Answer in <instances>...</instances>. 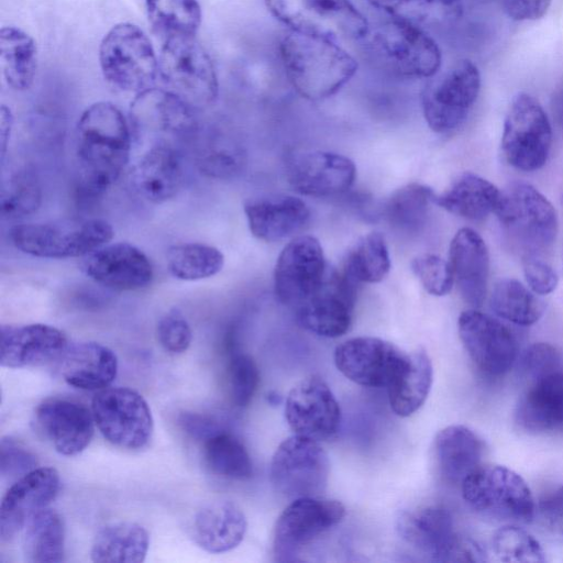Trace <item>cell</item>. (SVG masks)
<instances>
[{"label": "cell", "mask_w": 563, "mask_h": 563, "mask_svg": "<svg viewBox=\"0 0 563 563\" xmlns=\"http://www.w3.org/2000/svg\"><path fill=\"white\" fill-rule=\"evenodd\" d=\"M515 420L529 433H563V371L531 380L518 401Z\"/></svg>", "instance_id": "f1b7e54d"}, {"label": "cell", "mask_w": 563, "mask_h": 563, "mask_svg": "<svg viewBox=\"0 0 563 563\" xmlns=\"http://www.w3.org/2000/svg\"><path fill=\"white\" fill-rule=\"evenodd\" d=\"M36 455L22 442L4 437L0 443V473L2 478L19 479L37 467Z\"/></svg>", "instance_id": "f5cc1de1"}, {"label": "cell", "mask_w": 563, "mask_h": 563, "mask_svg": "<svg viewBox=\"0 0 563 563\" xmlns=\"http://www.w3.org/2000/svg\"><path fill=\"white\" fill-rule=\"evenodd\" d=\"M285 418L295 434L321 441L339 431L341 409L329 385L321 377L312 375L302 378L289 390Z\"/></svg>", "instance_id": "ffe728a7"}, {"label": "cell", "mask_w": 563, "mask_h": 563, "mask_svg": "<svg viewBox=\"0 0 563 563\" xmlns=\"http://www.w3.org/2000/svg\"><path fill=\"white\" fill-rule=\"evenodd\" d=\"M35 427L59 454L71 456L82 452L95 431L92 411L67 398H47L35 409Z\"/></svg>", "instance_id": "603a6c76"}, {"label": "cell", "mask_w": 563, "mask_h": 563, "mask_svg": "<svg viewBox=\"0 0 563 563\" xmlns=\"http://www.w3.org/2000/svg\"><path fill=\"white\" fill-rule=\"evenodd\" d=\"M522 263L526 282L536 295H548L556 288L558 275L543 257H526Z\"/></svg>", "instance_id": "11a10c76"}, {"label": "cell", "mask_w": 563, "mask_h": 563, "mask_svg": "<svg viewBox=\"0 0 563 563\" xmlns=\"http://www.w3.org/2000/svg\"><path fill=\"white\" fill-rule=\"evenodd\" d=\"M390 269V257L384 236L372 232L363 236L347 253L342 271L355 284L383 280Z\"/></svg>", "instance_id": "ee69618b"}, {"label": "cell", "mask_w": 563, "mask_h": 563, "mask_svg": "<svg viewBox=\"0 0 563 563\" xmlns=\"http://www.w3.org/2000/svg\"><path fill=\"white\" fill-rule=\"evenodd\" d=\"M278 49L288 81L310 101L334 96L357 71L355 58L336 42L289 31Z\"/></svg>", "instance_id": "7a4b0ae2"}, {"label": "cell", "mask_w": 563, "mask_h": 563, "mask_svg": "<svg viewBox=\"0 0 563 563\" xmlns=\"http://www.w3.org/2000/svg\"><path fill=\"white\" fill-rule=\"evenodd\" d=\"M131 126L120 109L99 101L80 115L76 129V174L80 192L103 195L120 178L131 153Z\"/></svg>", "instance_id": "6da1fadb"}, {"label": "cell", "mask_w": 563, "mask_h": 563, "mask_svg": "<svg viewBox=\"0 0 563 563\" xmlns=\"http://www.w3.org/2000/svg\"><path fill=\"white\" fill-rule=\"evenodd\" d=\"M286 175L301 195L330 197L349 190L356 178V167L349 157L327 151H305L291 156Z\"/></svg>", "instance_id": "44dd1931"}, {"label": "cell", "mask_w": 563, "mask_h": 563, "mask_svg": "<svg viewBox=\"0 0 563 563\" xmlns=\"http://www.w3.org/2000/svg\"><path fill=\"white\" fill-rule=\"evenodd\" d=\"M489 303L498 317L522 327L538 322L544 311L536 294L514 278H504L495 284Z\"/></svg>", "instance_id": "b9f144b4"}, {"label": "cell", "mask_w": 563, "mask_h": 563, "mask_svg": "<svg viewBox=\"0 0 563 563\" xmlns=\"http://www.w3.org/2000/svg\"><path fill=\"white\" fill-rule=\"evenodd\" d=\"M327 273L320 242L312 235H298L280 252L274 272V288L279 301L298 307L312 295Z\"/></svg>", "instance_id": "e0dca14e"}, {"label": "cell", "mask_w": 563, "mask_h": 563, "mask_svg": "<svg viewBox=\"0 0 563 563\" xmlns=\"http://www.w3.org/2000/svg\"><path fill=\"white\" fill-rule=\"evenodd\" d=\"M178 421L188 435L201 442L225 429L213 417L197 412H183Z\"/></svg>", "instance_id": "9f6ffc18"}, {"label": "cell", "mask_w": 563, "mask_h": 563, "mask_svg": "<svg viewBox=\"0 0 563 563\" xmlns=\"http://www.w3.org/2000/svg\"><path fill=\"white\" fill-rule=\"evenodd\" d=\"M344 506L334 499L301 497L294 499L278 517L273 538L277 562L299 560L302 549L344 517Z\"/></svg>", "instance_id": "9a60e30c"}, {"label": "cell", "mask_w": 563, "mask_h": 563, "mask_svg": "<svg viewBox=\"0 0 563 563\" xmlns=\"http://www.w3.org/2000/svg\"><path fill=\"white\" fill-rule=\"evenodd\" d=\"M0 66L4 80L12 89H29L37 71L34 40L19 27L3 26L0 30Z\"/></svg>", "instance_id": "74e56055"}, {"label": "cell", "mask_w": 563, "mask_h": 563, "mask_svg": "<svg viewBox=\"0 0 563 563\" xmlns=\"http://www.w3.org/2000/svg\"><path fill=\"white\" fill-rule=\"evenodd\" d=\"M158 73L166 89L194 110L207 108L217 100V73L209 54L196 37L163 42Z\"/></svg>", "instance_id": "9c48e42d"}, {"label": "cell", "mask_w": 563, "mask_h": 563, "mask_svg": "<svg viewBox=\"0 0 563 563\" xmlns=\"http://www.w3.org/2000/svg\"><path fill=\"white\" fill-rule=\"evenodd\" d=\"M202 453L206 465L216 475L245 481L253 474V464L246 448L227 429L203 441Z\"/></svg>", "instance_id": "7bdbcfd3"}, {"label": "cell", "mask_w": 563, "mask_h": 563, "mask_svg": "<svg viewBox=\"0 0 563 563\" xmlns=\"http://www.w3.org/2000/svg\"><path fill=\"white\" fill-rule=\"evenodd\" d=\"M166 261L167 268L175 278L192 282L212 277L221 272L224 255L212 245L190 242L170 246Z\"/></svg>", "instance_id": "f6af8a7d"}, {"label": "cell", "mask_w": 563, "mask_h": 563, "mask_svg": "<svg viewBox=\"0 0 563 563\" xmlns=\"http://www.w3.org/2000/svg\"><path fill=\"white\" fill-rule=\"evenodd\" d=\"M493 553L503 562H544L545 553L540 542L515 523H507L495 531L490 540Z\"/></svg>", "instance_id": "c3c4849f"}, {"label": "cell", "mask_w": 563, "mask_h": 563, "mask_svg": "<svg viewBox=\"0 0 563 563\" xmlns=\"http://www.w3.org/2000/svg\"><path fill=\"white\" fill-rule=\"evenodd\" d=\"M485 445L470 428L462 424L440 430L433 442L437 470L449 484H460L483 461Z\"/></svg>", "instance_id": "4dcf8cb0"}, {"label": "cell", "mask_w": 563, "mask_h": 563, "mask_svg": "<svg viewBox=\"0 0 563 563\" xmlns=\"http://www.w3.org/2000/svg\"><path fill=\"white\" fill-rule=\"evenodd\" d=\"M541 512L547 523L563 534V485L542 501Z\"/></svg>", "instance_id": "680465c9"}, {"label": "cell", "mask_w": 563, "mask_h": 563, "mask_svg": "<svg viewBox=\"0 0 563 563\" xmlns=\"http://www.w3.org/2000/svg\"><path fill=\"white\" fill-rule=\"evenodd\" d=\"M435 194L422 184L411 183L396 190L387 200L384 217L388 224L402 233H417L426 224Z\"/></svg>", "instance_id": "ab89813d"}, {"label": "cell", "mask_w": 563, "mask_h": 563, "mask_svg": "<svg viewBox=\"0 0 563 563\" xmlns=\"http://www.w3.org/2000/svg\"><path fill=\"white\" fill-rule=\"evenodd\" d=\"M64 380L79 389L107 388L117 377L118 358L108 346L98 342H80L68 346L62 356Z\"/></svg>", "instance_id": "d6a6232c"}, {"label": "cell", "mask_w": 563, "mask_h": 563, "mask_svg": "<svg viewBox=\"0 0 563 563\" xmlns=\"http://www.w3.org/2000/svg\"><path fill=\"white\" fill-rule=\"evenodd\" d=\"M408 354L386 340L357 336L334 350L336 368L353 383L365 387H386L406 364Z\"/></svg>", "instance_id": "ac0fdd59"}, {"label": "cell", "mask_w": 563, "mask_h": 563, "mask_svg": "<svg viewBox=\"0 0 563 563\" xmlns=\"http://www.w3.org/2000/svg\"><path fill=\"white\" fill-rule=\"evenodd\" d=\"M150 547L146 529L130 521L102 527L93 538L90 558L96 563H140Z\"/></svg>", "instance_id": "d590c367"}, {"label": "cell", "mask_w": 563, "mask_h": 563, "mask_svg": "<svg viewBox=\"0 0 563 563\" xmlns=\"http://www.w3.org/2000/svg\"><path fill=\"white\" fill-rule=\"evenodd\" d=\"M42 203V189L35 175L26 169L18 170L2 184L1 214L18 220L36 212Z\"/></svg>", "instance_id": "7dc6e473"}, {"label": "cell", "mask_w": 563, "mask_h": 563, "mask_svg": "<svg viewBox=\"0 0 563 563\" xmlns=\"http://www.w3.org/2000/svg\"><path fill=\"white\" fill-rule=\"evenodd\" d=\"M552 144V128L540 102L520 92L511 101L504 122L501 151L512 167L533 172L541 168Z\"/></svg>", "instance_id": "7c38bea8"}, {"label": "cell", "mask_w": 563, "mask_h": 563, "mask_svg": "<svg viewBox=\"0 0 563 563\" xmlns=\"http://www.w3.org/2000/svg\"><path fill=\"white\" fill-rule=\"evenodd\" d=\"M429 79L421 93L424 120L437 133L450 132L462 124L478 97L479 71L471 60L460 59Z\"/></svg>", "instance_id": "30bf717a"}, {"label": "cell", "mask_w": 563, "mask_h": 563, "mask_svg": "<svg viewBox=\"0 0 563 563\" xmlns=\"http://www.w3.org/2000/svg\"><path fill=\"white\" fill-rule=\"evenodd\" d=\"M371 43L395 73L408 78H431L442 63L438 43L423 27L391 19L377 26Z\"/></svg>", "instance_id": "5bb4252c"}, {"label": "cell", "mask_w": 563, "mask_h": 563, "mask_svg": "<svg viewBox=\"0 0 563 563\" xmlns=\"http://www.w3.org/2000/svg\"><path fill=\"white\" fill-rule=\"evenodd\" d=\"M432 379V363L426 350L409 353L406 364L386 388L391 410L400 417L415 413L424 404Z\"/></svg>", "instance_id": "e575fe53"}, {"label": "cell", "mask_w": 563, "mask_h": 563, "mask_svg": "<svg viewBox=\"0 0 563 563\" xmlns=\"http://www.w3.org/2000/svg\"><path fill=\"white\" fill-rule=\"evenodd\" d=\"M503 198L494 184L473 173H464L441 195L434 203L457 217L481 221L496 213Z\"/></svg>", "instance_id": "836d02e7"}, {"label": "cell", "mask_w": 563, "mask_h": 563, "mask_svg": "<svg viewBox=\"0 0 563 563\" xmlns=\"http://www.w3.org/2000/svg\"><path fill=\"white\" fill-rule=\"evenodd\" d=\"M561 355L551 344L538 342L528 347L522 357V368L530 380L560 369Z\"/></svg>", "instance_id": "db71d44e"}, {"label": "cell", "mask_w": 563, "mask_h": 563, "mask_svg": "<svg viewBox=\"0 0 563 563\" xmlns=\"http://www.w3.org/2000/svg\"><path fill=\"white\" fill-rule=\"evenodd\" d=\"M553 111L560 126L563 129V88L554 98Z\"/></svg>", "instance_id": "94428289"}, {"label": "cell", "mask_w": 563, "mask_h": 563, "mask_svg": "<svg viewBox=\"0 0 563 563\" xmlns=\"http://www.w3.org/2000/svg\"><path fill=\"white\" fill-rule=\"evenodd\" d=\"M68 347L65 333L48 324L2 325L0 364L9 368L42 366L62 358Z\"/></svg>", "instance_id": "484cf974"}, {"label": "cell", "mask_w": 563, "mask_h": 563, "mask_svg": "<svg viewBox=\"0 0 563 563\" xmlns=\"http://www.w3.org/2000/svg\"><path fill=\"white\" fill-rule=\"evenodd\" d=\"M95 423L112 445L139 451L153 435L151 409L141 394L128 387L103 388L91 402Z\"/></svg>", "instance_id": "8fae6325"}, {"label": "cell", "mask_w": 563, "mask_h": 563, "mask_svg": "<svg viewBox=\"0 0 563 563\" xmlns=\"http://www.w3.org/2000/svg\"><path fill=\"white\" fill-rule=\"evenodd\" d=\"M411 268L427 292L433 296L449 294L454 285L449 261L437 254L429 253L415 257Z\"/></svg>", "instance_id": "f907efd6"}, {"label": "cell", "mask_w": 563, "mask_h": 563, "mask_svg": "<svg viewBox=\"0 0 563 563\" xmlns=\"http://www.w3.org/2000/svg\"><path fill=\"white\" fill-rule=\"evenodd\" d=\"M23 554L31 563H58L65 559V526L62 516L48 507L35 512L25 523Z\"/></svg>", "instance_id": "8d00e7d4"}, {"label": "cell", "mask_w": 563, "mask_h": 563, "mask_svg": "<svg viewBox=\"0 0 563 563\" xmlns=\"http://www.w3.org/2000/svg\"><path fill=\"white\" fill-rule=\"evenodd\" d=\"M268 12L289 31L340 43L369 32L366 16L351 0H264Z\"/></svg>", "instance_id": "8992f818"}, {"label": "cell", "mask_w": 563, "mask_h": 563, "mask_svg": "<svg viewBox=\"0 0 563 563\" xmlns=\"http://www.w3.org/2000/svg\"><path fill=\"white\" fill-rule=\"evenodd\" d=\"M260 384V372L255 361L247 354H235L228 366V385L232 402L246 407Z\"/></svg>", "instance_id": "681fc988"}, {"label": "cell", "mask_w": 563, "mask_h": 563, "mask_svg": "<svg viewBox=\"0 0 563 563\" xmlns=\"http://www.w3.org/2000/svg\"><path fill=\"white\" fill-rule=\"evenodd\" d=\"M198 169L210 178L230 179L246 165V151L241 141L228 136H212L200 141L196 151Z\"/></svg>", "instance_id": "bcb514c9"}, {"label": "cell", "mask_w": 563, "mask_h": 563, "mask_svg": "<svg viewBox=\"0 0 563 563\" xmlns=\"http://www.w3.org/2000/svg\"><path fill=\"white\" fill-rule=\"evenodd\" d=\"M130 126L137 136H157L170 141L185 136L196 128L194 109L167 89L148 88L139 92L130 107Z\"/></svg>", "instance_id": "7402d4cb"}, {"label": "cell", "mask_w": 563, "mask_h": 563, "mask_svg": "<svg viewBox=\"0 0 563 563\" xmlns=\"http://www.w3.org/2000/svg\"><path fill=\"white\" fill-rule=\"evenodd\" d=\"M356 285L343 271H327L318 289L295 308L299 323L320 336L343 335L352 322Z\"/></svg>", "instance_id": "d6986e66"}, {"label": "cell", "mask_w": 563, "mask_h": 563, "mask_svg": "<svg viewBox=\"0 0 563 563\" xmlns=\"http://www.w3.org/2000/svg\"><path fill=\"white\" fill-rule=\"evenodd\" d=\"M13 126V115L8 107L4 104L0 109V145H1V162H3L10 135Z\"/></svg>", "instance_id": "91938a15"}, {"label": "cell", "mask_w": 563, "mask_h": 563, "mask_svg": "<svg viewBox=\"0 0 563 563\" xmlns=\"http://www.w3.org/2000/svg\"><path fill=\"white\" fill-rule=\"evenodd\" d=\"M84 271L97 284L117 291L143 289L154 277L147 255L128 242L108 243L88 254Z\"/></svg>", "instance_id": "cb8c5ba5"}, {"label": "cell", "mask_w": 563, "mask_h": 563, "mask_svg": "<svg viewBox=\"0 0 563 563\" xmlns=\"http://www.w3.org/2000/svg\"><path fill=\"white\" fill-rule=\"evenodd\" d=\"M59 474L54 467H36L8 488L0 506V538L9 542L23 530L26 521L46 508L57 496Z\"/></svg>", "instance_id": "d4e9b609"}, {"label": "cell", "mask_w": 563, "mask_h": 563, "mask_svg": "<svg viewBox=\"0 0 563 563\" xmlns=\"http://www.w3.org/2000/svg\"><path fill=\"white\" fill-rule=\"evenodd\" d=\"M396 529L407 543L437 562H482L485 551L473 539L456 531L452 514L441 505L404 510Z\"/></svg>", "instance_id": "ba28073f"}, {"label": "cell", "mask_w": 563, "mask_h": 563, "mask_svg": "<svg viewBox=\"0 0 563 563\" xmlns=\"http://www.w3.org/2000/svg\"><path fill=\"white\" fill-rule=\"evenodd\" d=\"M391 19L426 27L451 23L463 13L462 0H367Z\"/></svg>", "instance_id": "60d3db41"}, {"label": "cell", "mask_w": 563, "mask_h": 563, "mask_svg": "<svg viewBox=\"0 0 563 563\" xmlns=\"http://www.w3.org/2000/svg\"><path fill=\"white\" fill-rule=\"evenodd\" d=\"M552 0H501L507 15L516 21H536L549 10Z\"/></svg>", "instance_id": "6f0895ef"}, {"label": "cell", "mask_w": 563, "mask_h": 563, "mask_svg": "<svg viewBox=\"0 0 563 563\" xmlns=\"http://www.w3.org/2000/svg\"><path fill=\"white\" fill-rule=\"evenodd\" d=\"M511 246L526 257H542L556 239L558 216L552 203L533 186L514 183L503 191L495 213Z\"/></svg>", "instance_id": "3957f363"}, {"label": "cell", "mask_w": 563, "mask_h": 563, "mask_svg": "<svg viewBox=\"0 0 563 563\" xmlns=\"http://www.w3.org/2000/svg\"><path fill=\"white\" fill-rule=\"evenodd\" d=\"M449 264L463 300L471 308H479L486 297L489 275L485 241L471 228L460 229L450 244Z\"/></svg>", "instance_id": "83f0119b"}, {"label": "cell", "mask_w": 563, "mask_h": 563, "mask_svg": "<svg viewBox=\"0 0 563 563\" xmlns=\"http://www.w3.org/2000/svg\"><path fill=\"white\" fill-rule=\"evenodd\" d=\"M244 213L251 233L264 242H277L299 232L310 218V210L300 198L278 195L250 200Z\"/></svg>", "instance_id": "f546056e"}, {"label": "cell", "mask_w": 563, "mask_h": 563, "mask_svg": "<svg viewBox=\"0 0 563 563\" xmlns=\"http://www.w3.org/2000/svg\"><path fill=\"white\" fill-rule=\"evenodd\" d=\"M330 462L318 441L295 434L276 449L269 467L274 488L285 497L320 496L328 484Z\"/></svg>", "instance_id": "4fadbf2b"}, {"label": "cell", "mask_w": 563, "mask_h": 563, "mask_svg": "<svg viewBox=\"0 0 563 563\" xmlns=\"http://www.w3.org/2000/svg\"><path fill=\"white\" fill-rule=\"evenodd\" d=\"M247 528L243 510L233 501L219 500L202 507L192 522V538L205 551L223 553L236 548Z\"/></svg>", "instance_id": "1f68e13d"}, {"label": "cell", "mask_w": 563, "mask_h": 563, "mask_svg": "<svg viewBox=\"0 0 563 563\" xmlns=\"http://www.w3.org/2000/svg\"><path fill=\"white\" fill-rule=\"evenodd\" d=\"M464 501L478 514L506 523H527L536 503L526 481L515 471L481 464L461 483Z\"/></svg>", "instance_id": "5b68a950"}, {"label": "cell", "mask_w": 563, "mask_h": 563, "mask_svg": "<svg viewBox=\"0 0 563 563\" xmlns=\"http://www.w3.org/2000/svg\"><path fill=\"white\" fill-rule=\"evenodd\" d=\"M114 235L112 225L99 218L14 225L11 243L24 254L41 258L85 257L108 244Z\"/></svg>", "instance_id": "277c9868"}, {"label": "cell", "mask_w": 563, "mask_h": 563, "mask_svg": "<svg viewBox=\"0 0 563 563\" xmlns=\"http://www.w3.org/2000/svg\"><path fill=\"white\" fill-rule=\"evenodd\" d=\"M148 22L162 41L196 37L201 23L198 0H145Z\"/></svg>", "instance_id": "f35d334b"}, {"label": "cell", "mask_w": 563, "mask_h": 563, "mask_svg": "<svg viewBox=\"0 0 563 563\" xmlns=\"http://www.w3.org/2000/svg\"><path fill=\"white\" fill-rule=\"evenodd\" d=\"M183 183V158L169 141L152 144L131 170V184L136 194L155 205L173 199Z\"/></svg>", "instance_id": "4316f807"}, {"label": "cell", "mask_w": 563, "mask_h": 563, "mask_svg": "<svg viewBox=\"0 0 563 563\" xmlns=\"http://www.w3.org/2000/svg\"><path fill=\"white\" fill-rule=\"evenodd\" d=\"M156 335L162 347L173 354L184 353L192 341L191 328L181 311L176 308L158 320Z\"/></svg>", "instance_id": "816d5d0a"}, {"label": "cell", "mask_w": 563, "mask_h": 563, "mask_svg": "<svg viewBox=\"0 0 563 563\" xmlns=\"http://www.w3.org/2000/svg\"><path fill=\"white\" fill-rule=\"evenodd\" d=\"M99 63L109 85L136 95L152 88L158 73L151 41L137 25L128 22L115 24L103 36Z\"/></svg>", "instance_id": "52a82bcc"}, {"label": "cell", "mask_w": 563, "mask_h": 563, "mask_svg": "<svg viewBox=\"0 0 563 563\" xmlns=\"http://www.w3.org/2000/svg\"><path fill=\"white\" fill-rule=\"evenodd\" d=\"M457 329L465 351L482 374L499 377L511 369L517 360L518 343L504 323L471 308L460 314Z\"/></svg>", "instance_id": "2e32d148"}]
</instances>
